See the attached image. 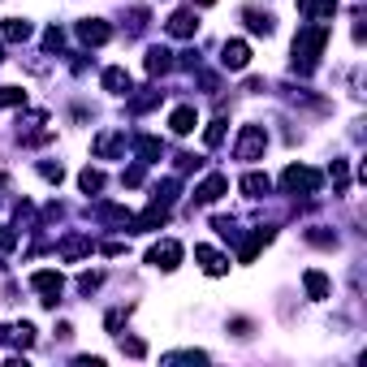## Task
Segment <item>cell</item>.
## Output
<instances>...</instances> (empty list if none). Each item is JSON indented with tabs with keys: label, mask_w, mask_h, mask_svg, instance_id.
<instances>
[{
	"label": "cell",
	"mask_w": 367,
	"mask_h": 367,
	"mask_svg": "<svg viewBox=\"0 0 367 367\" xmlns=\"http://www.w3.org/2000/svg\"><path fill=\"white\" fill-rule=\"evenodd\" d=\"M324 43H328V26H302L298 39H294V65L302 74H311L320 52H324Z\"/></svg>",
	"instance_id": "obj_1"
},
{
	"label": "cell",
	"mask_w": 367,
	"mask_h": 367,
	"mask_svg": "<svg viewBox=\"0 0 367 367\" xmlns=\"http://www.w3.org/2000/svg\"><path fill=\"white\" fill-rule=\"evenodd\" d=\"M320 182H324V178H320L315 169H307V165H290V169L281 173V186L290 190V195H315Z\"/></svg>",
	"instance_id": "obj_2"
},
{
	"label": "cell",
	"mask_w": 367,
	"mask_h": 367,
	"mask_svg": "<svg viewBox=\"0 0 367 367\" xmlns=\"http://www.w3.org/2000/svg\"><path fill=\"white\" fill-rule=\"evenodd\" d=\"M264 147H268L264 125H242V134H238V160H260Z\"/></svg>",
	"instance_id": "obj_3"
},
{
	"label": "cell",
	"mask_w": 367,
	"mask_h": 367,
	"mask_svg": "<svg viewBox=\"0 0 367 367\" xmlns=\"http://www.w3.org/2000/svg\"><path fill=\"white\" fill-rule=\"evenodd\" d=\"M147 264L160 268V273H173V268L182 264V247L173 242V238H165V242H156V247L147 251Z\"/></svg>",
	"instance_id": "obj_4"
},
{
	"label": "cell",
	"mask_w": 367,
	"mask_h": 367,
	"mask_svg": "<svg viewBox=\"0 0 367 367\" xmlns=\"http://www.w3.org/2000/svg\"><path fill=\"white\" fill-rule=\"evenodd\" d=\"M30 285H35V290L43 294V302L52 307V302H56V294L65 290V277H61V273H52V268H43V273H35V277H30Z\"/></svg>",
	"instance_id": "obj_5"
},
{
	"label": "cell",
	"mask_w": 367,
	"mask_h": 367,
	"mask_svg": "<svg viewBox=\"0 0 367 367\" xmlns=\"http://www.w3.org/2000/svg\"><path fill=\"white\" fill-rule=\"evenodd\" d=\"M220 65L225 70H247L251 65V48L242 39H229L225 48H220Z\"/></svg>",
	"instance_id": "obj_6"
},
{
	"label": "cell",
	"mask_w": 367,
	"mask_h": 367,
	"mask_svg": "<svg viewBox=\"0 0 367 367\" xmlns=\"http://www.w3.org/2000/svg\"><path fill=\"white\" fill-rule=\"evenodd\" d=\"M195 260L203 264L207 277H225V273H229V260H225L220 251H212V247H195Z\"/></svg>",
	"instance_id": "obj_7"
},
{
	"label": "cell",
	"mask_w": 367,
	"mask_h": 367,
	"mask_svg": "<svg viewBox=\"0 0 367 367\" xmlns=\"http://www.w3.org/2000/svg\"><path fill=\"white\" fill-rule=\"evenodd\" d=\"M78 35H83V43H95V48H100V43L113 39V26L100 22V18H87V22H78Z\"/></svg>",
	"instance_id": "obj_8"
},
{
	"label": "cell",
	"mask_w": 367,
	"mask_h": 367,
	"mask_svg": "<svg viewBox=\"0 0 367 367\" xmlns=\"http://www.w3.org/2000/svg\"><path fill=\"white\" fill-rule=\"evenodd\" d=\"M229 190V178H220V173H212V178H203L199 186H195V199L199 203H216L220 195Z\"/></svg>",
	"instance_id": "obj_9"
},
{
	"label": "cell",
	"mask_w": 367,
	"mask_h": 367,
	"mask_svg": "<svg viewBox=\"0 0 367 367\" xmlns=\"http://www.w3.org/2000/svg\"><path fill=\"white\" fill-rule=\"evenodd\" d=\"M195 26H199V18H195V13H190V9H178V13L169 18V35L190 39V35H195Z\"/></svg>",
	"instance_id": "obj_10"
},
{
	"label": "cell",
	"mask_w": 367,
	"mask_h": 367,
	"mask_svg": "<svg viewBox=\"0 0 367 367\" xmlns=\"http://www.w3.org/2000/svg\"><path fill=\"white\" fill-rule=\"evenodd\" d=\"M0 342H5V346H30V342H35V328H30V324H5V328H0Z\"/></svg>",
	"instance_id": "obj_11"
},
{
	"label": "cell",
	"mask_w": 367,
	"mask_h": 367,
	"mask_svg": "<svg viewBox=\"0 0 367 367\" xmlns=\"http://www.w3.org/2000/svg\"><path fill=\"white\" fill-rule=\"evenodd\" d=\"M165 220H169V203H160V199H156V203L147 207V212H143V216L134 220V229H160Z\"/></svg>",
	"instance_id": "obj_12"
},
{
	"label": "cell",
	"mask_w": 367,
	"mask_h": 367,
	"mask_svg": "<svg viewBox=\"0 0 367 367\" xmlns=\"http://www.w3.org/2000/svg\"><path fill=\"white\" fill-rule=\"evenodd\" d=\"M169 125H173V134H190L199 125V117H195V108H173V117H169Z\"/></svg>",
	"instance_id": "obj_13"
},
{
	"label": "cell",
	"mask_w": 367,
	"mask_h": 367,
	"mask_svg": "<svg viewBox=\"0 0 367 367\" xmlns=\"http://www.w3.org/2000/svg\"><path fill=\"white\" fill-rule=\"evenodd\" d=\"M268 242H273V229H255V233L247 238V247H242V264H251V260H255V255H260Z\"/></svg>",
	"instance_id": "obj_14"
},
{
	"label": "cell",
	"mask_w": 367,
	"mask_h": 367,
	"mask_svg": "<svg viewBox=\"0 0 367 367\" xmlns=\"http://www.w3.org/2000/svg\"><path fill=\"white\" fill-rule=\"evenodd\" d=\"M0 39H13V43L30 39V22H22V18H5V22H0Z\"/></svg>",
	"instance_id": "obj_15"
},
{
	"label": "cell",
	"mask_w": 367,
	"mask_h": 367,
	"mask_svg": "<svg viewBox=\"0 0 367 367\" xmlns=\"http://www.w3.org/2000/svg\"><path fill=\"white\" fill-rule=\"evenodd\" d=\"M104 87L108 91H113V95H130V74H125V70H104Z\"/></svg>",
	"instance_id": "obj_16"
},
{
	"label": "cell",
	"mask_w": 367,
	"mask_h": 367,
	"mask_svg": "<svg viewBox=\"0 0 367 367\" xmlns=\"http://www.w3.org/2000/svg\"><path fill=\"white\" fill-rule=\"evenodd\" d=\"M268 186H273V182H268V173H247V178H242V190H247L251 199H264Z\"/></svg>",
	"instance_id": "obj_17"
},
{
	"label": "cell",
	"mask_w": 367,
	"mask_h": 367,
	"mask_svg": "<svg viewBox=\"0 0 367 367\" xmlns=\"http://www.w3.org/2000/svg\"><path fill=\"white\" fill-rule=\"evenodd\" d=\"M302 13H315V18H333L337 13V0H298Z\"/></svg>",
	"instance_id": "obj_18"
},
{
	"label": "cell",
	"mask_w": 367,
	"mask_h": 367,
	"mask_svg": "<svg viewBox=\"0 0 367 367\" xmlns=\"http://www.w3.org/2000/svg\"><path fill=\"white\" fill-rule=\"evenodd\" d=\"M165 70H173V52L151 48V52H147V74H165Z\"/></svg>",
	"instance_id": "obj_19"
},
{
	"label": "cell",
	"mask_w": 367,
	"mask_h": 367,
	"mask_svg": "<svg viewBox=\"0 0 367 367\" xmlns=\"http://www.w3.org/2000/svg\"><path fill=\"white\" fill-rule=\"evenodd\" d=\"M302 285H307V294H311V298H328V277H324V273H315V268H311L307 277H302Z\"/></svg>",
	"instance_id": "obj_20"
},
{
	"label": "cell",
	"mask_w": 367,
	"mask_h": 367,
	"mask_svg": "<svg viewBox=\"0 0 367 367\" xmlns=\"http://www.w3.org/2000/svg\"><path fill=\"white\" fill-rule=\"evenodd\" d=\"M78 186H83L87 195H100V190H104V173L100 169H87L83 178H78Z\"/></svg>",
	"instance_id": "obj_21"
},
{
	"label": "cell",
	"mask_w": 367,
	"mask_h": 367,
	"mask_svg": "<svg viewBox=\"0 0 367 367\" xmlns=\"http://www.w3.org/2000/svg\"><path fill=\"white\" fill-rule=\"evenodd\" d=\"M87 251H91V238H65V247H61L65 260H78V255H87Z\"/></svg>",
	"instance_id": "obj_22"
},
{
	"label": "cell",
	"mask_w": 367,
	"mask_h": 367,
	"mask_svg": "<svg viewBox=\"0 0 367 367\" xmlns=\"http://www.w3.org/2000/svg\"><path fill=\"white\" fill-rule=\"evenodd\" d=\"M247 26L255 30V35H268V30H273V18H268V13H255V9H247Z\"/></svg>",
	"instance_id": "obj_23"
},
{
	"label": "cell",
	"mask_w": 367,
	"mask_h": 367,
	"mask_svg": "<svg viewBox=\"0 0 367 367\" xmlns=\"http://www.w3.org/2000/svg\"><path fill=\"white\" fill-rule=\"evenodd\" d=\"M18 104H26V91H18V87H0V108H18Z\"/></svg>",
	"instance_id": "obj_24"
},
{
	"label": "cell",
	"mask_w": 367,
	"mask_h": 367,
	"mask_svg": "<svg viewBox=\"0 0 367 367\" xmlns=\"http://www.w3.org/2000/svg\"><path fill=\"white\" fill-rule=\"evenodd\" d=\"M160 138H138V156H143V160H160Z\"/></svg>",
	"instance_id": "obj_25"
},
{
	"label": "cell",
	"mask_w": 367,
	"mask_h": 367,
	"mask_svg": "<svg viewBox=\"0 0 367 367\" xmlns=\"http://www.w3.org/2000/svg\"><path fill=\"white\" fill-rule=\"evenodd\" d=\"M121 355H130V359H143V355H147V346H143L138 337H121Z\"/></svg>",
	"instance_id": "obj_26"
},
{
	"label": "cell",
	"mask_w": 367,
	"mask_h": 367,
	"mask_svg": "<svg viewBox=\"0 0 367 367\" xmlns=\"http://www.w3.org/2000/svg\"><path fill=\"white\" fill-rule=\"evenodd\" d=\"M117 147H121V134H104L100 143H95V151H100V156H113Z\"/></svg>",
	"instance_id": "obj_27"
},
{
	"label": "cell",
	"mask_w": 367,
	"mask_h": 367,
	"mask_svg": "<svg viewBox=\"0 0 367 367\" xmlns=\"http://www.w3.org/2000/svg\"><path fill=\"white\" fill-rule=\"evenodd\" d=\"M220 138H225V121H212V125H207V134H203V143H207V147H216Z\"/></svg>",
	"instance_id": "obj_28"
},
{
	"label": "cell",
	"mask_w": 367,
	"mask_h": 367,
	"mask_svg": "<svg viewBox=\"0 0 367 367\" xmlns=\"http://www.w3.org/2000/svg\"><path fill=\"white\" fill-rule=\"evenodd\" d=\"M100 273H83V277H78V290H83V294H91V290H100Z\"/></svg>",
	"instance_id": "obj_29"
},
{
	"label": "cell",
	"mask_w": 367,
	"mask_h": 367,
	"mask_svg": "<svg viewBox=\"0 0 367 367\" xmlns=\"http://www.w3.org/2000/svg\"><path fill=\"white\" fill-rule=\"evenodd\" d=\"M346 182H350V173H346V160H333V186H337V190H346Z\"/></svg>",
	"instance_id": "obj_30"
},
{
	"label": "cell",
	"mask_w": 367,
	"mask_h": 367,
	"mask_svg": "<svg viewBox=\"0 0 367 367\" xmlns=\"http://www.w3.org/2000/svg\"><path fill=\"white\" fill-rule=\"evenodd\" d=\"M61 43H65V35H61V30L52 26V30L43 35V48H48V52H61Z\"/></svg>",
	"instance_id": "obj_31"
},
{
	"label": "cell",
	"mask_w": 367,
	"mask_h": 367,
	"mask_svg": "<svg viewBox=\"0 0 367 367\" xmlns=\"http://www.w3.org/2000/svg\"><path fill=\"white\" fill-rule=\"evenodd\" d=\"M13 247H18V233L9 225H0V251H13Z\"/></svg>",
	"instance_id": "obj_32"
},
{
	"label": "cell",
	"mask_w": 367,
	"mask_h": 367,
	"mask_svg": "<svg viewBox=\"0 0 367 367\" xmlns=\"http://www.w3.org/2000/svg\"><path fill=\"white\" fill-rule=\"evenodd\" d=\"M39 173H43L48 182H61V178H65V169H61V165H39Z\"/></svg>",
	"instance_id": "obj_33"
},
{
	"label": "cell",
	"mask_w": 367,
	"mask_h": 367,
	"mask_svg": "<svg viewBox=\"0 0 367 367\" xmlns=\"http://www.w3.org/2000/svg\"><path fill=\"white\" fill-rule=\"evenodd\" d=\"M121 182H125V186H138V182H143V169H125Z\"/></svg>",
	"instance_id": "obj_34"
},
{
	"label": "cell",
	"mask_w": 367,
	"mask_h": 367,
	"mask_svg": "<svg viewBox=\"0 0 367 367\" xmlns=\"http://www.w3.org/2000/svg\"><path fill=\"white\" fill-rule=\"evenodd\" d=\"M199 5H216V0H199Z\"/></svg>",
	"instance_id": "obj_35"
},
{
	"label": "cell",
	"mask_w": 367,
	"mask_h": 367,
	"mask_svg": "<svg viewBox=\"0 0 367 367\" xmlns=\"http://www.w3.org/2000/svg\"><path fill=\"white\" fill-rule=\"evenodd\" d=\"M0 61H5V52H0Z\"/></svg>",
	"instance_id": "obj_36"
}]
</instances>
